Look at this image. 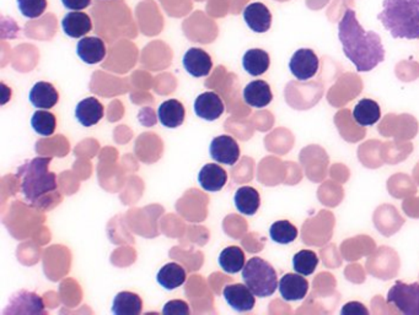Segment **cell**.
Wrapping results in <instances>:
<instances>
[{
  "mask_svg": "<svg viewBox=\"0 0 419 315\" xmlns=\"http://www.w3.org/2000/svg\"><path fill=\"white\" fill-rule=\"evenodd\" d=\"M51 161V157H36L20 166L15 175L25 201L36 209H53L62 200L57 177L49 168Z\"/></svg>",
  "mask_w": 419,
  "mask_h": 315,
  "instance_id": "obj_2",
  "label": "cell"
},
{
  "mask_svg": "<svg viewBox=\"0 0 419 315\" xmlns=\"http://www.w3.org/2000/svg\"><path fill=\"white\" fill-rule=\"evenodd\" d=\"M245 102L254 108H264L273 100L271 86L264 80H254L244 88Z\"/></svg>",
  "mask_w": 419,
  "mask_h": 315,
  "instance_id": "obj_14",
  "label": "cell"
},
{
  "mask_svg": "<svg viewBox=\"0 0 419 315\" xmlns=\"http://www.w3.org/2000/svg\"><path fill=\"white\" fill-rule=\"evenodd\" d=\"M219 265L228 274H238L245 267V254L239 247L225 248L220 253Z\"/></svg>",
  "mask_w": 419,
  "mask_h": 315,
  "instance_id": "obj_26",
  "label": "cell"
},
{
  "mask_svg": "<svg viewBox=\"0 0 419 315\" xmlns=\"http://www.w3.org/2000/svg\"><path fill=\"white\" fill-rule=\"evenodd\" d=\"M198 182L203 189L215 193L224 188L228 182V175L224 168L217 163H207L200 170Z\"/></svg>",
  "mask_w": 419,
  "mask_h": 315,
  "instance_id": "obj_16",
  "label": "cell"
},
{
  "mask_svg": "<svg viewBox=\"0 0 419 315\" xmlns=\"http://www.w3.org/2000/svg\"><path fill=\"white\" fill-rule=\"evenodd\" d=\"M31 126L39 135H52L56 130V116L53 113L46 109L36 111L31 118Z\"/></svg>",
  "mask_w": 419,
  "mask_h": 315,
  "instance_id": "obj_29",
  "label": "cell"
},
{
  "mask_svg": "<svg viewBox=\"0 0 419 315\" xmlns=\"http://www.w3.org/2000/svg\"><path fill=\"white\" fill-rule=\"evenodd\" d=\"M243 279L254 296L259 298L273 295L278 288V276L274 267L261 257H251L243 269Z\"/></svg>",
  "mask_w": 419,
  "mask_h": 315,
  "instance_id": "obj_4",
  "label": "cell"
},
{
  "mask_svg": "<svg viewBox=\"0 0 419 315\" xmlns=\"http://www.w3.org/2000/svg\"><path fill=\"white\" fill-rule=\"evenodd\" d=\"M338 39L344 55L356 65L359 73L371 72L385 59V48L380 36L374 31L363 29L352 9L346 10L338 24Z\"/></svg>",
  "mask_w": 419,
  "mask_h": 315,
  "instance_id": "obj_1",
  "label": "cell"
},
{
  "mask_svg": "<svg viewBox=\"0 0 419 315\" xmlns=\"http://www.w3.org/2000/svg\"><path fill=\"white\" fill-rule=\"evenodd\" d=\"M20 13L27 19H36L44 14L47 0H18Z\"/></svg>",
  "mask_w": 419,
  "mask_h": 315,
  "instance_id": "obj_30",
  "label": "cell"
},
{
  "mask_svg": "<svg viewBox=\"0 0 419 315\" xmlns=\"http://www.w3.org/2000/svg\"><path fill=\"white\" fill-rule=\"evenodd\" d=\"M157 116L162 126L175 129L182 126L185 121V107L177 100H169L161 103L157 109Z\"/></svg>",
  "mask_w": 419,
  "mask_h": 315,
  "instance_id": "obj_20",
  "label": "cell"
},
{
  "mask_svg": "<svg viewBox=\"0 0 419 315\" xmlns=\"http://www.w3.org/2000/svg\"><path fill=\"white\" fill-rule=\"evenodd\" d=\"M378 20L394 39H419V0H384Z\"/></svg>",
  "mask_w": 419,
  "mask_h": 315,
  "instance_id": "obj_3",
  "label": "cell"
},
{
  "mask_svg": "<svg viewBox=\"0 0 419 315\" xmlns=\"http://www.w3.org/2000/svg\"><path fill=\"white\" fill-rule=\"evenodd\" d=\"M103 106L98 98H89L78 103L75 108V118L84 126H96L103 119Z\"/></svg>",
  "mask_w": 419,
  "mask_h": 315,
  "instance_id": "obj_17",
  "label": "cell"
},
{
  "mask_svg": "<svg viewBox=\"0 0 419 315\" xmlns=\"http://www.w3.org/2000/svg\"><path fill=\"white\" fill-rule=\"evenodd\" d=\"M77 54L84 63L93 65L103 62L106 55V47L103 39L98 37H84L78 42Z\"/></svg>",
  "mask_w": 419,
  "mask_h": 315,
  "instance_id": "obj_15",
  "label": "cell"
},
{
  "mask_svg": "<svg viewBox=\"0 0 419 315\" xmlns=\"http://www.w3.org/2000/svg\"><path fill=\"white\" fill-rule=\"evenodd\" d=\"M62 27L64 34L72 37V39H80L85 34H89L93 29V22L85 13H68L62 20Z\"/></svg>",
  "mask_w": 419,
  "mask_h": 315,
  "instance_id": "obj_18",
  "label": "cell"
},
{
  "mask_svg": "<svg viewBox=\"0 0 419 315\" xmlns=\"http://www.w3.org/2000/svg\"><path fill=\"white\" fill-rule=\"evenodd\" d=\"M143 309L141 297L132 292H121L115 297L112 304L113 314L138 315Z\"/></svg>",
  "mask_w": 419,
  "mask_h": 315,
  "instance_id": "obj_25",
  "label": "cell"
},
{
  "mask_svg": "<svg viewBox=\"0 0 419 315\" xmlns=\"http://www.w3.org/2000/svg\"><path fill=\"white\" fill-rule=\"evenodd\" d=\"M283 300L287 302L302 301L309 291V282L300 274H285L278 285Z\"/></svg>",
  "mask_w": 419,
  "mask_h": 315,
  "instance_id": "obj_10",
  "label": "cell"
},
{
  "mask_svg": "<svg viewBox=\"0 0 419 315\" xmlns=\"http://www.w3.org/2000/svg\"><path fill=\"white\" fill-rule=\"evenodd\" d=\"M210 156L223 165L234 166L240 157L239 144L229 135L217 136L210 144Z\"/></svg>",
  "mask_w": 419,
  "mask_h": 315,
  "instance_id": "obj_8",
  "label": "cell"
},
{
  "mask_svg": "<svg viewBox=\"0 0 419 315\" xmlns=\"http://www.w3.org/2000/svg\"><path fill=\"white\" fill-rule=\"evenodd\" d=\"M162 314L166 315H188L190 314V307L185 301L181 300H174V301L167 302L165 307L162 308Z\"/></svg>",
  "mask_w": 419,
  "mask_h": 315,
  "instance_id": "obj_31",
  "label": "cell"
},
{
  "mask_svg": "<svg viewBox=\"0 0 419 315\" xmlns=\"http://www.w3.org/2000/svg\"><path fill=\"white\" fill-rule=\"evenodd\" d=\"M269 236L273 242L278 244H290L297 238V229L292 222L281 220L271 226Z\"/></svg>",
  "mask_w": 419,
  "mask_h": 315,
  "instance_id": "obj_27",
  "label": "cell"
},
{
  "mask_svg": "<svg viewBox=\"0 0 419 315\" xmlns=\"http://www.w3.org/2000/svg\"><path fill=\"white\" fill-rule=\"evenodd\" d=\"M342 314H369V311L361 303L351 302L342 308Z\"/></svg>",
  "mask_w": 419,
  "mask_h": 315,
  "instance_id": "obj_32",
  "label": "cell"
},
{
  "mask_svg": "<svg viewBox=\"0 0 419 315\" xmlns=\"http://www.w3.org/2000/svg\"><path fill=\"white\" fill-rule=\"evenodd\" d=\"M244 20L250 29L256 34H264L271 29L272 14L262 3H252L244 10Z\"/></svg>",
  "mask_w": 419,
  "mask_h": 315,
  "instance_id": "obj_12",
  "label": "cell"
},
{
  "mask_svg": "<svg viewBox=\"0 0 419 315\" xmlns=\"http://www.w3.org/2000/svg\"><path fill=\"white\" fill-rule=\"evenodd\" d=\"M195 113L197 116L208 121H214L224 113V103L219 95L205 93L195 98Z\"/></svg>",
  "mask_w": 419,
  "mask_h": 315,
  "instance_id": "obj_13",
  "label": "cell"
},
{
  "mask_svg": "<svg viewBox=\"0 0 419 315\" xmlns=\"http://www.w3.org/2000/svg\"><path fill=\"white\" fill-rule=\"evenodd\" d=\"M186 72L193 78H203L210 75L213 68V62L210 54L200 48H190L182 59Z\"/></svg>",
  "mask_w": 419,
  "mask_h": 315,
  "instance_id": "obj_11",
  "label": "cell"
},
{
  "mask_svg": "<svg viewBox=\"0 0 419 315\" xmlns=\"http://www.w3.org/2000/svg\"><path fill=\"white\" fill-rule=\"evenodd\" d=\"M317 265H318V257L316 254L307 249L297 252L292 257L294 270L302 276L312 275L316 270Z\"/></svg>",
  "mask_w": 419,
  "mask_h": 315,
  "instance_id": "obj_28",
  "label": "cell"
},
{
  "mask_svg": "<svg viewBox=\"0 0 419 315\" xmlns=\"http://www.w3.org/2000/svg\"><path fill=\"white\" fill-rule=\"evenodd\" d=\"M64 8L73 11H80L86 9L91 4V0H62Z\"/></svg>",
  "mask_w": 419,
  "mask_h": 315,
  "instance_id": "obj_33",
  "label": "cell"
},
{
  "mask_svg": "<svg viewBox=\"0 0 419 315\" xmlns=\"http://www.w3.org/2000/svg\"><path fill=\"white\" fill-rule=\"evenodd\" d=\"M234 203L239 213L246 216H254L259 211L261 198L259 192L252 187H241L235 193Z\"/></svg>",
  "mask_w": 419,
  "mask_h": 315,
  "instance_id": "obj_22",
  "label": "cell"
},
{
  "mask_svg": "<svg viewBox=\"0 0 419 315\" xmlns=\"http://www.w3.org/2000/svg\"><path fill=\"white\" fill-rule=\"evenodd\" d=\"M353 118L361 126H374L381 118L380 106L370 98H363L354 107Z\"/></svg>",
  "mask_w": 419,
  "mask_h": 315,
  "instance_id": "obj_21",
  "label": "cell"
},
{
  "mask_svg": "<svg viewBox=\"0 0 419 315\" xmlns=\"http://www.w3.org/2000/svg\"><path fill=\"white\" fill-rule=\"evenodd\" d=\"M269 64L271 59L269 53L264 49H249L243 58V67L251 76H259L266 73L269 70Z\"/></svg>",
  "mask_w": 419,
  "mask_h": 315,
  "instance_id": "obj_23",
  "label": "cell"
},
{
  "mask_svg": "<svg viewBox=\"0 0 419 315\" xmlns=\"http://www.w3.org/2000/svg\"><path fill=\"white\" fill-rule=\"evenodd\" d=\"M318 64V57L312 49L300 48L292 54L289 69L299 81H307L316 75Z\"/></svg>",
  "mask_w": 419,
  "mask_h": 315,
  "instance_id": "obj_6",
  "label": "cell"
},
{
  "mask_svg": "<svg viewBox=\"0 0 419 315\" xmlns=\"http://www.w3.org/2000/svg\"><path fill=\"white\" fill-rule=\"evenodd\" d=\"M4 314H44V303L34 292L20 291L10 298Z\"/></svg>",
  "mask_w": 419,
  "mask_h": 315,
  "instance_id": "obj_7",
  "label": "cell"
},
{
  "mask_svg": "<svg viewBox=\"0 0 419 315\" xmlns=\"http://www.w3.org/2000/svg\"><path fill=\"white\" fill-rule=\"evenodd\" d=\"M223 296L225 301L233 309L240 313L250 311L254 309L256 304L254 292L250 290L247 285H241V283H235L229 285L223 290Z\"/></svg>",
  "mask_w": 419,
  "mask_h": 315,
  "instance_id": "obj_9",
  "label": "cell"
},
{
  "mask_svg": "<svg viewBox=\"0 0 419 315\" xmlns=\"http://www.w3.org/2000/svg\"><path fill=\"white\" fill-rule=\"evenodd\" d=\"M30 102L39 109L53 108L58 102L59 95L52 83L39 81L30 91Z\"/></svg>",
  "mask_w": 419,
  "mask_h": 315,
  "instance_id": "obj_19",
  "label": "cell"
},
{
  "mask_svg": "<svg viewBox=\"0 0 419 315\" xmlns=\"http://www.w3.org/2000/svg\"><path fill=\"white\" fill-rule=\"evenodd\" d=\"M391 303L404 314L419 315V283H405L396 281L386 297Z\"/></svg>",
  "mask_w": 419,
  "mask_h": 315,
  "instance_id": "obj_5",
  "label": "cell"
},
{
  "mask_svg": "<svg viewBox=\"0 0 419 315\" xmlns=\"http://www.w3.org/2000/svg\"><path fill=\"white\" fill-rule=\"evenodd\" d=\"M156 280L165 290H175L185 283V269L176 262H169L161 267L156 275Z\"/></svg>",
  "mask_w": 419,
  "mask_h": 315,
  "instance_id": "obj_24",
  "label": "cell"
}]
</instances>
